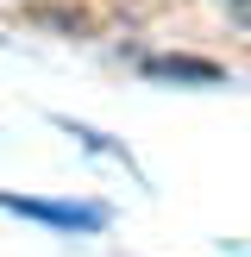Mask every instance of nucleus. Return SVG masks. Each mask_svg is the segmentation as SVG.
Wrapping results in <instances>:
<instances>
[{
	"label": "nucleus",
	"mask_w": 251,
	"mask_h": 257,
	"mask_svg": "<svg viewBox=\"0 0 251 257\" xmlns=\"http://www.w3.org/2000/svg\"><path fill=\"white\" fill-rule=\"evenodd\" d=\"M0 207L19 213V220L57 226V232H100L107 226V207H94V201H38V195H7L0 188Z\"/></svg>",
	"instance_id": "f257e3e1"
},
{
	"label": "nucleus",
	"mask_w": 251,
	"mask_h": 257,
	"mask_svg": "<svg viewBox=\"0 0 251 257\" xmlns=\"http://www.w3.org/2000/svg\"><path fill=\"white\" fill-rule=\"evenodd\" d=\"M145 75H163V82H220V63H201V57H145Z\"/></svg>",
	"instance_id": "f03ea898"
}]
</instances>
